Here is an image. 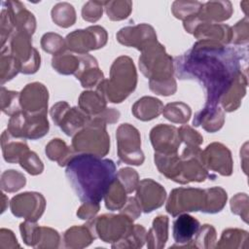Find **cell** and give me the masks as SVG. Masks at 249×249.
I'll use <instances>...</instances> for the list:
<instances>
[{
	"instance_id": "44dd1931",
	"label": "cell",
	"mask_w": 249,
	"mask_h": 249,
	"mask_svg": "<svg viewBox=\"0 0 249 249\" xmlns=\"http://www.w3.org/2000/svg\"><path fill=\"white\" fill-rule=\"evenodd\" d=\"M79 57L80 67L74 76L81 82L82 87L96 88L104 80L103 72L99 69L96 58L89 53L79 54Z\"/></svg>"
},
{
	"instance_id": "4316f807",
	"label": "cell",
	"mask_w": 249,
	"mask_h": 249,
	"mask_svg": "<svg viewBox=\"0 0 249 249\" xmlns=\"http://www.w3.org/2000/svg\"><path fill=\"white\" fill-rule=\"evenodd\" d=\"M95 238V235L87 224L73 226L63 234L64 246L66 248H84L89 246Z\"/></svg>"
},
{
	"instance_id": "8d00e7d4",
	"label": "cell",
	"mask_w": 249,
	"mask_h": 249,
	"mask_svg": "<svg viewBox=\"0 0 249 249\" xmlns=\"http://www.w3.org/2000/svg\"><path fill=\"white\" fill-rule=\"evenodd\" d=\"M19 72L17 59L10 53L8 49H1L0 55V81L1 86L12 80Z\"/></svg>"
},
{
	"instance_id": "816d5d0a",
	"label": "cell",
	"mask_w": 249,
	"mask_h": 249,
	"mask_svg": "<svg viewBox=\"0 0 249 249\" xmlns=\"http://www.w3.org/2000/svg\"><path fill=\"white\" fill-rule=\"evenodd\" d=\"M231 209L233 214L240 216L245 223H248V196L246 194H236L231 199Z\"/></svg>"
},
{
	"instance_id": "11a10c76",
	"label": "cell",
	"mask_w": 249,
	"mask_h": 249,
	"mask_svg": "<svg viewBox=\"0 0 249 249\" xmlns=\"http://www.w3.org/2000/svg\"><path fill=\"white\" fill-rule=\"evenodd\" d=\"M99 203L83 202L77 211V216L82 220H90L94 218L95 214L99 211Z\"/></svg>"
},
{
	"instance_id": "52a82bcc",
	"label": "cell",
	"mask_w": 249,
	"mask_h": 249,
	"mask_svg": "<svg viewBox=\"0 0 249 249\" xmlns=\"http://www.w3.org/2000/svg\"><path fill=\"white\" fill-rule=\"evenodd\" d=\"M1 49H8L10 53L17 59L19 72L34 74L38 71L41 57L38 51L32 47L31 35L16 29L9 41Z\"/></svg>"
},
{
	"instance_id": "ab89813d",
	"label": "cell",
	"mask_w": 249,
	"mask_h": 249,
	"mask_svg": "<svg viewBox=\"0 0 249 249\" xmlns=\"http://www.w3.org/2000/svg\"><path fill=\"white\" fill-rule=\"evenodd\" d=\"M26 183L25 176L17 170H6L1 175L0 186L2 191L14 193L21 189Z\"/></svg>"
},
{
	"instance_id": "7c38bea8",
	"label": "cell",
	"mask_w": 249,
	"mask_h": 249,
	"mask_svg": "<svg viewBox=\"0 0 249 249\" xmlns=\"http://www.w3.org/2000/svg\"><path fill=\"white\" fill-rule=\"evenodd\" d=\"M204 206V190L178 188L171 191L165 209L173 217L185 212L201 211Z\"/></svg>"
},
{
	"instance_id": "74e56055",
	"label": "cell",
	"mask_w": 249,
	"mask_h": 249,
	"mask_svg": "<svg viewBox=\"0 0 249 249\" xmlns=\"http://www.w3.org/2000/svg\"><path fill=\"white\" fill-rule=\"evenodd\" d=\"M147 231L141 225H133L131 231L123 240L112 244V248H139L146 241Z\"/></svg>"
},
{
	"instance_id": "4fadbf2b",
	"label": "cell",
	"mask_w": 249,
	"mask_h": 249,
	"mask_svg": "<svg viewBox=\"0 0 249 249\" xmlns=\"http://www.w3.org/2000/svg\"><path fill=\"white\" fill-rule=\"evenodd\" d=\"M46 207L45 197L36 192H25L15 196L10 202V208L16 217L36 222L41 218Z\"/></svg>"
},
{
	"instance_id": "d6986e66",
	"label": "cell",
	"mask_w": 249,
	"mask_h": 249,
	"mask_svg": "<svg viewBox=\"0 0 249 249\" xmlns=\"http://www.w3.org/2000/svg\"><path fill=\"white\" fill-rule=\"evenodd\" d=\"M4 7L17 30H21L29 35H33L36 29V19L34 15L29 12L19 1H3Z\"/></svg>"
},
{
	"instance_id": "3957f363",
	"label": "cell",
	"mask_w": 249,
	"mask_h": 249,
	"mask_svg": "<svg viewBox=\"0 0 249 249\" xmlns=\"http://www.w3.org/2000/svg\"><path fill=\"white\" fill-rule=\"evenodd\" d=\"M139 57V68L149 79V88L156 94L168 96L177 89L173 77L174 60L158 41L150 45Z\"/></svg>"
},
{
	"instance_id": "681fc988",
	"label": "cell",
	"mask_w": 249,
	"mask_h": 249,
	"mask_svg": "<svg viewBox=\"0 0 249 249\" xmlns=\"http://www.w3.org/2000/svg\"><path fill=\"white\" fill-rule=\"evenodd\" d=\"M248 18L245 17L231 27V41L234 45H247L248 43Z\"/></svg>"
},
{
	"instance_id": "5bb4252c",
	"label": "cell",
	"mask_w": 249,
	"mask_h": 249,
	"mask_svg": "<svg viewBox=\"0 0 249 249\" xmlns=\"http://www.w3.org/2000/svg\"><path fill=\"white\" fill-rule=\"evenodd\" d=\"M201 160L208 171L217 172L223 176H230L232 173L231 153L222 143L209 144L201 153Z\"/></svg>"
},
{
	"instance_id": "7dc6e473",
	"label": "cell",
	"mask_w": 249,
	"mask_h": 249,
	"mask_svg": "<svg viewBox=\"0 0 249 249\" xmlns=\"http://www.w3.org/2000/svg\"><path fill=\"white\" fill-rule=\"evenodd\" d=\"M116 178L122 183L127 194L134 192L139 183L138 173L129 167L120 169L116 174Z\"/></svg>"
},
{
	"instance_id": "f907efd6",
	"label": "cell",
	"mask_w": 249,
	"mask_h": 249,
	"mask_svg": "<svg viewBox=\"0 0 249 249\" xmlns=\"http://www.w3.org/2000/svg\"><path fill=\"white\" fill-rule=\"evenodd\" d=\"M104 3L98 1L87 2L82 9V18L89 22L97 21L102 17Z\"/></svg>"
},
{
	"instance_id": "ee69618b",
	"label": "cell",
	"mask_w": 249,
	"mask_h": 249,
	"mask_svg": "<svg viewBox=\"0 0 249 249\" xmlns=\"http://www.w3.org/2000/svg\"><path fill=\"white\" fill-rule=\"evenodd\" d=\"M41 46L45 52L53 55L59 54L66 50L65 39L53 32H48L42 36Z\"/></svg>"
},
{
	"instance_id": "9a60e30c",
	"label": "cell",
	"mask_w": 249,
	"mask_h": 249,
	"mask_svg": "<svg viewBox=\"0 0 249 249\" xmlns=\"http://www.w3.org/2000/svg\"><path fill=\"white\" fill-rule=\"evenodd\" d=\"M116 37L122 45L133 47L141 52L157 42V34L154 27L147 23L123 27L118 31Z\"/></svg>"
},
{
	"instance_id": "60d3db41",
	"label": "cell",
	"mask_w": 249,
	"mask_h": 249,
	"mask_svg": "<svg viewBox=\"0 0 249 249\" xmlns=\"http://www.w3.org/2000/svg\"><path fill=\"white\" fill-rule=\"evenodd\" d=\"M104 8L111 20H122L126 18L132 10L131 1H106Z\"/></svg>"
},
{
	"instance_id": "7402d4cb",
	"label": "cell",
	"mask_w": 249,
	"mask_h": 249,
	"mask_svg": "<svg viewBox=\"0 0 249 249\" xmlns=\"http://www.w3.org/2000/svg\"><path fill=\"white\" fill-rule=\"evenodd\" d=\"M225 123L224 111L217 105H204L203 109L198 111L193 120L194 126H202L207 132H216Z\"/></svg>"
},
{
	"instance_id": "cb8c5ba5",
	"label": "cell",
	"mask_w": 249,
	"mask_h": 249,
	"mask_svg": "<svg viewBox=\"0 0 249 249\" xmlns=\"http://www.w3.org/2000/svg\"><path fill=\"white\" fill-rule=\"evenodd\" d=\"M247 88V74L241 73L230 87V89L223 94L220 102L226 112L235 111L241 104V100L246 93Z\"/></svg>"
},
{
	"instance_id": "ba28073f",
	"label": "cell",
	"mask_w": 249,
	"mask_h": 249,
	"mask_svg": "<svg viewBox=\"0 0 249 249\" xmlns=\"http://www.w3.org/2000/svg\"><path fill=\"white\" fill-rule=\"evenodd\" d=\"M49 128L47 114H27L20 111L11 116L7 130L17 138L36 140L45 136Z\"/></svg>"
},
{
	"instance_id": "4dcf8cb0",
	"label": "cell",
	"mask_w": 249,
	"mask_h": 249,
	"mask_svg": "<svg viewBox=\"0 0 249 249\" xmlns=\"http://www.w3.org/2000/svg\"><path fill=\"white\" fill-rule=\"evenodd\" d=\"M52 66L59 74L75 75L80 67L79 54L72 52H63L53 55L52 58Z\"/></svg>"
},
{
	"instance_id": "5b68a950",
	"label": "cell",
	"mask_w": 249,
	"mask_h": 249,
	"mask_svg": "<svg viewBox=\"0 0 249 249\" xmlns=\"http://www.w3.org/2000/svg\"><path fill=\"white\" fill-rule=\"evenodd\" d=\"M71 147L76 154H90L100 158L106 156L110 150L106 124L91 118L84 128L73 135Z\"/></svg>"
},
{
	"instance_id": "ffe728a7",
	"label": "cell",
	"mask_w": 249,
	"mask_h": 249,
	"mask_svg": "<svg viewBox=\"0 0 249 249\" xmlns=\"http://www.w3.org/2000/svg\"><path fill=\"white\" fill-rule=\"evenodd\" d=\"M200 224L198 220L189 214L180 215L173 223V238L176 242L172 247L190 248Z\"/></svg>"
},
{
	"instance_id": "83f0119b",
	"label": "cell",
	"mask_w": 249,
	"mask_h": 249,
	"mask_svg": "<svg viewBox=\"0 0 249 249\" xmlns=\"http://www.w3.org/2000/svg\"><path fill=\"white\" fill-rule=\"evenodd\" d=\"M168 238V217L160 215L153 221L152 228L147 232V247L161 249L165 246Z\"/></svg>"
},
{
	"instance_id": "b9f144b4",
	"label": "cell",
	"mask_w": 249,
	"mask_h": 249,
	"mask_svg": "<svg viewBox=\"0 0 249 249\" xmlns=\"http://www.w3.org/2000/svg\"><path fill=\"white\" fill-rule=\"evenodd\" d=\"M19 92L8 90L5 87H1V110L8 116H13L21 110L19 102Z\"/></svg>"
},
{
	"instance_id": "d590c367",
	"label": "cell",
	"mask_w": 249,
	"mask_h": 249,
	"mask_svg": "<svg viewBox=\"0 0 249 249\" xmlns=\"http://www.w3.org/2000/svg\"><path fill=\"white\" fill-rule=\"evenodd\" d=\"M163 117L175 124H186L191 117L192 111L189 105L181 101H175L166 104L163 107Z\"/></svg>"
},
{
	"instance_id": "277c9868",
	"label": "cell",
	"mask_w": 249,
	"mask_h": 249,
	"mask_svg": "<svg viewBox=\"0 0 249 249\" xmlns=\"http://www.w3.org/2000/svg\"><path fill=\"white\" fill-rule=\"evenodd\" d=\"M137 73L132 59L126 55L116 58L111 65L110 78L104 79L97 87L107 101L121 103L136 88Z\"/></svg>"
},
{
	"instance_id": "9c48e42d",
	"label": "cell",
	"mask_w": 249,
	"mask_h": 249,
	"mask_svg": "<svg viewBox=\"0 0 249 249\" xmlns=\"http://www.w3.org/2000/svg\"><path fill=\"white\" fill-rule=\"evenodd\" d=\"M116 138L119 159L127 164L141 165L145 158L138 129L129 124H123L117 128Z\"/></svg>"
},
{
	"instance_id": "d6a6232c",
	"label": "cell",
	"mask_w": 249,
	"mask_h": 249,
	"mask_svg": "<svg viewBox=\"0 0 249 249\" xmlns=\"http://www.w3.org/2000/svg\"><path fill=\"white\" fill-rule=\"evenodd\" d=\"M248 232L239 229H227L222 232L217 248H246Z\"/></svg>"
},
{
	"instance_id": "c3c4849f",
	"label": "cell",
	"mask_w": 249,
	"mask_h": 249,
	"mask_svg": "<svg viewBox=\"0 0 249 249\" xmlns=\"http://www.w3.org/2000/svg\"><path fill=\"white\" fill-rule=\"evenodd\" d=\"M59 241L60 236L55 230L48 227H41L38 243L35 248H57Z\"/></svg>"
},
{
	"instance_id": "9f6ffc18",
	"label": "cell",
	"mask_w": 249,
	"mask_h": 249,
	"mask_svg": "<svg viewBox=\"0 0 249 249\" xmlns=\"http://www.w3.org/2000/svg\"><path fill=\"white\" fill-rule=\"evenodd\" d=\"M20 247L14 232L7 229L0 230V248H16Z\"/></svg>"
},
{
	"instance_id": "f5cc1de1",
	"label": "cell",
	"mask_w": 249,
	"mask_h": 249,
	"mask_svg": "<svg viewBox=\"0 0 249 249\" xmlns=\"http://www.w3.org/2000/svg\"><path fill=\"white\" fill-rule=\"evenodd\" d=\"M178 134L180 140L183 141L186 146L199 147V145L203 142V137L198 133V131L193 129V127L187 124H183L178 129Z\"/></svg>"
},
{
	"instance_id": "603a6c76",
	"label": "cell",
	"mask_w": 249,
	"mask_h": 249,
	"mask_svg": "<svg viewBox=\"0 0 249 249\" xmlns=\"http://www.w3.org/2000/svg\"><path fill=\"white\" fill-rule=\"evenodd\" d=\"M232 6L230 1H210L202 3L197 17L202 21L221 22L231 18Z\"/></svg>"
},
{
	"instance_id": "836d02e7",
	"label": "cell",
	"mask_w": 249,
	"mask_h": 249,
	"mask_svg": "<svg viewBox=\"0 0 249 249\" xmlns=\"http://www.w3.org/2000/svg\"><path fill=\"white\" fill-rule=\"evenodd\" d=\"M126 194L127 193L124 190L122 183L117 178H115L114 182L112 183L106 195L104 196L106 208L112 211L121 210L127 200Z\"/></svg>"
},
{
	"instance_id": "db71d44e",
	"label": "cell",
	"mask_w": 249,
	"mask_h": 249,
	"mask_svg": "<svg viewBox=\"0 0 249 249\" xmlns=\"http://www.w3.org/2000/svg\"><path fill=\"white\" fill-rule=\"evenodd\" d=\"M141 207L136 199V197H128L124 206L121 209V213L128 216L132 221L136 220L141 215Z\"/></svg>"
},
{
	"instance_id": "8fae6325",
	"label": "cell",
	"mask_w": 249,
	"mask_h": 249,
	"mask_svg": "<svg viewBox=\"0 0 249 249\" xmlns=\"http://www.w3.org/2000/svg\"><path fill=\"white\" fill-rule=\"evenodd\" d=\"M50 115L55 125L68 136L75 135L90 121V117L79 107H70L65 101L55 103L50 110Z\"/></svg>"
},
{
	"instance_id": "bcb514c9",
	"label": "cell",
	"mask_w": 249,
	"mask_h": 249,
	"mask_svg": "<svg viewBox=\"0 0 249 249\" xmlns=\"http://www.w3.org/2000/svg\"><path fill=\"white\" fill-rule=\"evenodd\" d=\"M40 228L36 222L24 221L19 225V231L21 233V237L23 242L32 247H36L40 235Z\"/></svg>"
},
{
	"instance_id": "484cf974",
	"label": "cell",
	"mask_w": 249,
	"mask_h": 249,
	"mask_svg": "<svg viewBox=\"0 0 249 249\" xmlns=\"http://www.w3.org/2000/svg\"><path fill=\"white\" fill-rule=\"evenodd\" d=\"M163 110L162 102L152 96H143L132 106L131 112L140 121H151L159 117Z\"/></svg>"
},
{
	"instance_id": "8992f818",
	"label": "cell",
	"mask_w": 249,
	"mask_h": 249,
	"mask_svg": "<svg viewBox=\"0 0 249 249\" xmlns=\"http://www.w3.org/2000/svg\"><path fill=\"white\" fill-rule=\"evenodd\" d=\"M95 237L106 243H117L125 238L133 228V221L124 213L103 214L87 223Z\"/></svg>"
},
{
	"instance_id": "7a4b0ae2",
	"label": "cell",
	"mask_w": 249,
	"mask_h": 249,
	"mask_svg": "<svg viewBox=\"0 0 249 249\" xmlns=\"http://www.w3.org/2000/svg\"><path fill=\"white\" fill-rule=\"evenodd\" d=\"M112 160L90 154H75L66 165L65 175L82 202L99 203L116 178Z\"/></svg>"
},
{
	"instance_id": "6f0895ef",
	"label": "cell",
	"mask_w": 249,
	"mask_h": 249,
	"mask_svg": "<svg viewBox=\"0 0 249 249\" xmlns=\"http://www.w3.org/2000/svg\"><path fill=\"white\" fill-rule=\"evenodd\" d=\"M95 119H98L102 122L107 124H114L116 123L120 118V112L114 108H106L102 113L99 115L93 117Z\"/></svg>"
},
{
	"instance_id": "f35d334b",
	"label": "cell",
	"mask_w": 249,
	"mask_h": 249,
	"mask_svg": "<svg viewBox=\"0 0 249 249\" xmlns=\"http://www.w3.org/2000/svg\"><path fill=\"white\" fill-rule=\"evenodd\" d=\"M216 237V231L211 225L205 224L200 226L191 242L190 248H214Z\"/></svg>"
},
{
	"instance_id": "f1b7e54d",
	"label": "cell",
	"mask_w": 249,
	"mask_h": 249,
	"mask_svg": "<svg viewBox=\"0 0 249 249\" xmlns=\"http://www.w3.org/2000/svg\"><path fill=\"white\" fill-rule=\"evenodd\" d=\"M107 100L98 90L83 91L79 97V108L90 118L102 113L106 107Z\"/></svg>"
},
{
	"instance_id": "ac0fdd59",
	"label": "cell",
	"mask_w": 249,
	"mask_h": 249,
	"mask_svg": "<svg viewBox=\"0 0 249 249\" xmlns=\"http://www.w3.org/2000/svg\"><path fill=\"white\" fill-rule=\"evenodd\" d=\"M150 140L157 153H178L181 140L178 128L170 124H160L150 131Z\"/></svg>"
},
{
	"instance_id": "30bf717a",
	"label": "cell",
	"mask_w": 249,
	"mask_h": 249,
	"mask_svg": "<svg viewBox=\"0 0 249 249\" xmlns=\"http://www.w3.org/2000/svg\"><path fill=\"white\" fill-rule=\"evenodd\" d=\"M108 39L107 31L100 25L89 26L69 33L65 38L66 49L78 54H86L90 51L103 48Z\"/></svg>"
},
{
	"instance_id": "e0dca14e",
	"label": "cell",
	"mask_w": 249,
	"mask_h": 249,
	"mask_svg": "<svg viewBox=\"0 0 249 249\" xmlns=\"http://www.w3.org/2000/svg\"><path fill=\"white\" fill-rule=\"evenodd\" d=\"M135 197L142 211L150 213L163 204L166 198V192L161 185L154 180L143 179L138 183Z\"/></svg>"
},
{
	"instance_id": "f6af8a7d",
	"label": "cell",
	"mask_w": 249,
	"mask_h": 249,
	"mask_svg": "<svg viewBox=\"0 0 249 249\" xmlns=\"http://www.w3.org/2000/svg\"><path fill=\"white\" fill-rule=\"evenodd\" d=\"M20 166L31 175L41 174L44 170V164L39 159L36 153L32 151H27L19 160Z\"/></svg>"
},
{
	"instance_id": "2e32d148",
	"label": "cell",
	"mask_w": 249,
	"mask_h": 249,
	"mask_svg": "<svg viewBox=\"0 0 249 249\" xmlns=\"http://www.w3.org/2000/svg\"><path fill=\"white\" fill-rule=\"evenodd\" d=\"M21 110L27 114H47L49 91L39 82L27 84L19 92Z\"/></svg>"
},
{
	"instance_id": "7bdbcfd3",
	"label": "cell",
	"mask_w": 249,
	"mask_h": 249,
	"mask_svg": "<svg viewBox=\"0 0 249 249\" xmlns=\"http://www.w3.org/2000/svg\"><path fill=\"white\" fill-rule=\"evenodd\" d=\"M202 6L198 1H175L172 4V14L176 18L183 21L195 15H196Z\"/></svg>"
},
{
	"instance_id": "f546056e",
	"label": "cell",
	"mask_w": 249,
	"mask_h": 249,
	"mask_svg": "<svg viewBox=\"0 0 249 249\" xmlns=\"http://www.w3.org/2000/svg\"><path fill=\"white\" fill-rule=\"evenodd\" d=\"M45 152L51 160L56 161L60 166H66L76 154L72 147L67 146L66 143L59 138L51 140L47 144Z\"/></svg>"
},
{
	"instance_id": "e575fe53",
	"label": "cell",
	"mask_w": 249,
	"mask_h": 249,
	"mask_svg": "<svg viewBox=\"0 0 249 249\" xmlns=\"http://www.w3.org/2000/svg\"><path fill=\"white\" fill-rule=\"evenodd\" d=\"M53 21L63 28L72 26L76 21V12L72 5L66 2L57 3L52 9Z\"/></svg>"
},
{
	"instance_id": "6da1fadb",
	"label": "cell",
	"mask_w": 249,
	"mask_h": 249,
	"mask_svg": "<svg viewBox=\"0 0 249 249\" xmlns=\"http://www.w3.org/2000/svg\"><path fill=\"white\" fill-rule=\"evenodd\" d=\"M247 49H235L210 41H197L174 59L176 76L195 80L205 90V105L217 106L223 94L241 74H247Z\"/></svg>"
},
{
	"instance_id": "d4e9b609",
	"label": "cell",
	"mask_w": 249,
	"mask_h": 249,
	"mask_svg": "<svg viewBox=\"0 0 249 249\" xmlns=\"http://www.w3.org/2000/svg\"><path fill=\"white\" fill-rule=\"evenodd\" d=\"M1 148L4 160L10 163L19 162L20 158L29 150L25 139L13 136L7 129L1 135Z\"/></svg>"
},
{
	"instance_id": "1f68e13d",
	"label": "cell",
	"mask_w": 249,
	"mask_h": 249,
	"mask_svg": "<svg viewBox=\"0 0 249 249\" xmlns=\"http://www.w3.org/2000/svg\"><path fill=\"white\" fill-rule=\"evenodd\" d=\"M227 192L221 187L204 190V206L202 212L214 214L220 212L227 202Z\"/></svg>"
}]
</instances>
